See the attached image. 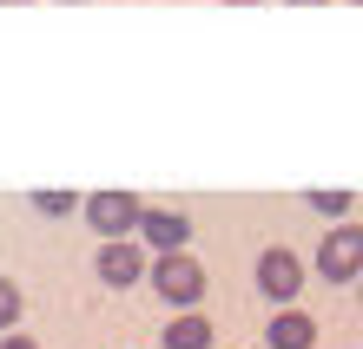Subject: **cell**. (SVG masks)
I'll return each instance as SVG.
<instances>
[{
  "mask_svg": "<svg viewBox=\"0 0 363 349\" xmlns=\"http://www.w3.org/2000/svg\"><path fill=\"white\" fill-rule=\"evenodd\" d=\"M145 277H152V290L172 303V310H199V297H205V264L191 251H159L152 264H145Z\"/></svg>",
  "mask_w": 363,
  "mask_h": 349,
  "instance_id": "cell-1",
  "label": "cell"
},
{
  "mask_svg": "<svg viewBox=\"0 0 363 349\" xmlns=\"http://www.w3.org/2000/svg\"><path fill=\"white\" fill-rule=\"evenodd\" d=\"M317 277L324 283H357L363 277V224H337L317 244Z\"/></svg>",
  "mask_w": 363,
  "mask_h": 349,
  "instance_id": "cell-2",
  "label": "cell"
},
{
  "mask_svg": "<svg viewBox=\"0 0 363 349\" xmlns=\"http://www.w3.org/2000/svg\"><path fill=\"white\" fill-rule=\"evenodd\" d=\"M139 211H145L139 191H93V198H86V224L99 237H133L139 231Z\"/></svg>",
  "mask_w": 363,
  "mask_h": 349,
  "instance_id": "cell-3",
  "label": "cell"
},
{
  "mask_svg": "<svg viewBox=\"0 0 363 349\" xmlns=\"http://www.w3.org/2000/svg\"><path fill=\"white\" fill-rule=\"evenodd\" d=\"M258 290L271 297V303H291L297 290H304V257L297 251H284V244H271V251H258Z\"/></svg>",
  "mask_w": 363,
  "mask_h": 349,
  "instance_id": "cell-4",
  "label": "cell"
},
{
  "mask_svg": "<svg viewBox=\"0 0 363 349\" xmlns=\"http://www.w3.org/2000/svg\"><path fill=\"white\" fill-rule=\"evenodd\" d=\"M145 264H152V257H145V251L133 244V237H106V244H99V257H93L99 283H113V290L139 283V277H145Z\"/></svg>",
  "mask_w": 363,
  "mask_h": 349,
  "instance_id": "cell-5",
  "label": "cell"
},
{
  "mask_svg": "<svg viewBox=\"0 0 363 349\" xmlns=\"http://www.w3.org/2000/svg\"><path fill=\"white\" fill-rule=\"evenodd\" d=\"M139 237L152 251H185L191 244V217L185 211H165V205H145L139 211Z\"/></svg>",
  "mask_w": 363,
  "mask_h": 349,
  "instance_id": "cell-6",
  "label": "cell"
},
{
  "mask_svg": "<svg viewBox=\"0 0 363 349\" xmlns=\"http://www.w3.org/2000/svg\"><path fill=\"white\" fill-rule=\"evenodd\" d=\"M311 343H317V323L304 310H291V303L271 316V330H264V349H311Z\"/></svg>",
  "mask_w": 363,
  "mask_h": 349,
  "instance_id": "cell-7",
  "label": "cell"
},
{
  "mask_svg": "<svg viewBox=\"0 0 363 349\" xmlns=\"http://www.w3.org/2000/svg\"><path fill=\"white\" fill-rule=\"evenodd\" d=\"M211 336H218V330H211L199 310H179L172 330H165V349H211Z\"/></svg>",
  "mask_w": 363,
  "mask_h": 349,
  "instance_id": "cell-8",
  "label": "cell"
},
{
  "mask_svg": "<svg viewBox=\"0 0 363 349\" xmlns=\"http://www.w3.org/2000/svg\"><path fill=\"white\" fill-rule=\"evenodd\" d=\"M20 310H27L20 283H7V277H0V330H13V323H20Z\"/></svg>",
  "mask_w": 363,
  "mask_h": 349,
  "instance_id": "cell-9",
  "label": "cell"
},
{
  "mask_svg": "<svg viewBox=\"0 0 363 349\" xmlns=\"http://www.w3.org/2000/svg\"><path fill=\"white\" fill-rule=\"evenodd\" d=\"M79 198H73V191H33V211H47V217H67Z\"/></svg>",
  "mask_w": 363,
  "mask_h": 349,
  "instance_id": "cell-10",
  "label": "cell"
},
{
  "mask_svg": "<svg viewBox=\"0 0 363 349\" xmlns=\"http://www.w3.org/2000/svg\"><path fill=\"white\" fill-rule=\"evenodd\" d=\"M311 205L324 211V217H344L350 211V191H311Z\"/></svg>",
  "mask_w": 363,
  "mask_h": 349,
  "instance_id": "cell-11",
  "label": "cell"
},
{
  "mask_svg": "<svg viewBox=\"0 0 363 349\" xmlns=\"http://www.w3.org/2000/svg\"><path fill=\"white\" fill-rule=\"evenodd\" d=\"M0 349H40L33 336H0Z\"/></svg>",
  "mask_w": 363,
  "mask_h": 349,
  "instance_id": "cell-12",
  "label": "cell"
},
{
  "mask_svg": "<svg viewBox=\"0 0 363 349\" xmlns=\"http://www.w3.org/2000/svg\"><path fill=\"white\" fill-rule=\"evenodd\" d=\"M291 7H324V0H291Z\"/></svg>",
  "mask_w": 363,
  "mask_h": 349,
  "instance_id": "cell-13",
  "label": "cell"
},
{
  "mask_svg": "<svg viewBox=\"0 0 363 349\" xmlns=\"http://www.w3.org/2000/svg\"><path fill=\"white\" fill-rule=\"evenodd\" d=\"M225 7H258V0H225Z\"/></svg>",
  "mask_w": 363,
  "mask_h": 349,
  "instance_id": "cell-14",
  "label": "cell"
},
{
  "mask_svg": "<svg viewBox=\"0 0 363 349\" xmlns=\"http://www.w3.org/2000/svg\"><path fill=\"white\" fill-rule=\"evenodd\" d=\"M0 7H20V0H0Z\"/></svg>",
  "mask_w": 363,
  "mask_h": 349,
  "instance_id": "cell-15",
  "label": "cell"
},
{
  "mask_svg": "<svg viewBox=\"0 0 363 349\" xmlns=\"http://www.w3.org/2000/svg\"><path fill=\"white\" fill-rule=\"evenodd\" d=\"M357 297H363V277H357Z\"/></svg>",
  "mask_w": 363,
  "mask_h": 349,
  "instance_id": "cell-16",
  "label": "cell"
}]
</instances>
